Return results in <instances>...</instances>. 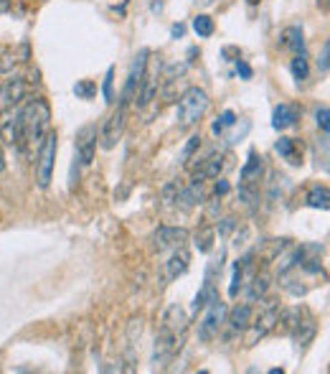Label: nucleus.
<instances>
[{
  "label": "nucleus",
  "mask_w": 330,
  "mask_h": 374,
  "mask_svg": "<svg viewBox=\"0 0 330 374\" xmlns=\"http://www.w3.org/2000/svg\"><path fill=\"white\" fill-rule=\"evenodd\" d=\"M188 331V316L178 303H170L163 316L160 331L155 336V349H153V364L155 369H165L175 359V354L183 349Z\"/></svg>",
  "instance_id": "f257e3e1"
},
{
  "label": "nucleus",
  "mask_w": 330,
  "mask_h": 374,
  "mask_svg": "<svg viewBox=\"0 0 330 374\" xmlns=\"http://www.w3.org/2000/svg\"><path fill=\"white\" fill-rule=\"evenodd\" d=\"M21 123H23V145H41L43 138L51 133V107L46 100H31L21 107Z\"/></svg>",
  "instance_id": "f03ea898"
},
{
  "label": "nucleus",
  "mask_w": 330,
  "mask_h": 374,
  "mask_svg": "<svg viewBox=\"0 0 330 374\" xmlns=\"http://www.w3.org/2000/svg\"><path fill=\"white\" fill-rule=\"evenodd\" d=\"M208 100L206 90H201V87H188V90L181 94V100H178V125L181 127H193L198 125L208 112Z\"/></svg>",
  "instance_id": "7ed1b4c3"
},
{
  "label": "nucleus",
  "mask_w": 330,
  "mask_h": 374,
  "mask_svg": "<svg viewBox=\"0 0 330 374\" xmlns=\"http://www.w3.org/2000/svg\"><path fill=\"white\" fill-rule=\"evenodd\" d=\"M56 133H49L43 138L41 148H38V156H36V183H38V189H49L51 176H54V163H56Z\"/></svg>",
  "instance_id": "20e7f679"
},
{
  "label": "nucleus",
  "mask_w": 330,
  "mask_h": 374,
  "mask_svg": "<svg viewBox=\"0 0 330 374\" xmlns=\"http://www.w3.org/2000/svg\"><path fill=\"white\" fill-rule=\"evenodd\" d=\"M206 308H208L206 316H204V321L198 324V339L204 341V344L214 341L216 336L221 333L223 324H226V313H229V308H226V303H223L221 298L211 300Z\"/></svg>",
  "instance_id": "39448f33"
},
{
  "label": "nucleus",
  "mask_w": 330,
  "mask_h": 374,
  "mask_svg": "<svg viewBox=\"0 0 330 374\" xmlns=\"http://www.w3.org/2000/svg\"><path fill=\"white\" fill-rule=\"evenodd\" d=\"M148 61H150V51L148 49H140L138 54H135V59H132V67H130V74H127V82H124L122 97H120V105L130 107V102L138 97L140 84H142V76H145V69H148Z\"/></svg>",
  "instance_id": "423d86ee"
},
{
  "label": "nucleus",
  "mask_w": 330,
  "mask_h": 374,
  "mask_svg": "<svg viewBox=\"0 0 330 374\" xmlns=\"http://www.w3.org/2000/svg\"><path fill=\"white\" fill-rule=\"evenodd\" d=\"M277 316H280V303H277V300H270L267 308L256 316V321L252 318V324H249L252 331H249L247 346H256L267 333H272L274 329H277Z\"/></svg>",
  "instance_id": "0eeeda50"
},
{
  "label": "nucleus",
  "mask_w": 330,
  "mask_h": 374,
  "mask_svg": "<svg viewBox=\"0 0 330 374\" xmlns=\"http://www.w3.org/2000/svg\"><path fill=\"white\" fill-rule=\"evenodd\" d=\"M124 125H127V107L124 105H120V107L109 115V120L104 123V127H102V138H99V145L104 150H112L117 145V143L122 141L124 135Z\"/></svg>",
  "instance_id": "6e6552de"
},
{
  "label": "nucleus",
  "mask_w": 330,
  "mask_h": 374,
  "mask_svg": "<svg viewBox=\"0 0 330 374\" xmlns=\"http://www.w3.org/2000/svg\"><path fill=\"white\" fill-rule=\"evenodd\" d=\"M74 150H76V160L82 166H89L91 160H94V153H97V125H84L82 130L76 133Z\"/></svg>",
  "instance_id": "1a4fd4ad"
},
{
  "label": "nucleus",
  "mask_w": 330,
  "mask_h": 374,
  "mask_svg": "<svg viewBox=\"0 0 330 374\" xmlns=\"http://www.w3.org/2000/svg\"><path fill=\"white\" fill-rule=\"evenodd\" d=\"M186 242H188V229H183V227H160V229L153 234V247H155L157 252L186 247Z\"/></svg>",
  "instance_id": "9d476101"
},
{
  "label": "nucleus",
  "mask_w": 330,
  "mask_h": 374,
  "mask_svg": "<svg viewBox=\"0 0 330 374\" xmlns=\"http://www.w3.org/2000/svg\"><path fill=\"white\" fill-rule=\"evenodd\" d=\"M315 333H318V321H315V318L305 311V318L300 316V321H297L295 329L289 331V336H292V341H295L297 351H305L307 346L315 341Z\"/></svg>",
  "instance_id": "9b49d317"
},
{
  "label": "nucleus",
  "mask_w": 330,
  "mask_h": 374,
  "mask_svg": "<svg viewBox=\"0 0 330 374\" xmlns=\"http://www.w3.org/2000/svg\"><path fill=\"white\" fill-rule=\"evenodd\" d=\"M188 265H190V252L186 247H178L163 265V283L168 285V283H173V280H178L181 275H186Z\"/></svg>",
  "instance_id": "f8f14e48"
},
{
  "label": "nucleus",
  "mask_w": 330,
  "mask_h": 374,
  "mask_svg": "<svg viewBox=\"0 0 330 374\" xmlns=\"http://www.w3.org/2000/svg\"><path fill=\"white\" fill-rule=\"evenodd\" d=\"M0 135L8 145H23V123L21 110H8V115L0 120Z\"/></svg>",
  "instance_id": "ddd939ff"
},
{
  "label": "nucleus",
  "mask_w": 330,
  "mask_h": 374,
  "mask_svg": "<svg viewBox=\"0 0 330 374\" xmlns=\"http://www.w3.org/2000/svg\"><path fill=\"white\" fill-rule=\"evenodd\" d=\"M157 84H160V64H153L150 67L148 61V69H145V76H142V84H140V92H138V107H148L150 102L155 100L157 94Z\"/></svg>",
  "instance_id": "4468645a"
},
{
  "label": "nucleus",
  "mask_w": 330,
  "mask_h": 374,
  "mask_svg": "<svg viewBox=\"0 0 330 374\" xmlns=\"http://www.w3.org/2000/svg\"><path fill=\"white\" fill-rule=\"evenodd\" d=\"M25 94H28V84L23 79H8L0 87V110H13L25 100Z\"/></svg>",
  "instance_id": "2eb2a0df"
},
{
  "label": "nucleus",
  "mask_w": 330,
  "mask_h": 374,
  "mask_svg": "<svg viewBox=\"0 0 330 374\" xmlns=\"http://www.w3.org/2000/svg\"><path fill=\"white\" fill-rule=\"evenodd\" d=\"M223 156L219 153H211L208 158H204V160H198V166H196V171H193V183H204V181H208V178H219L221 176V171H223Z\"/></svg>",
  "instance_id": "dca6fc26"
},
{
  "label": "nucleus",
  "mask_w": 330,
  "mask_h": 374,
  "mask_svg": "<svg viewBox=\"0 0 330 374\" xmlns=\"http://www.w3.org/2000/svg\"><path fill=\"white\" fill-rule=\"evenodd\" d=\"M252 318H254V311L249 303H241V306H234L226 313V324L231 329V336H236V333H244L252 324Z\"/></svg>",
  "instance_id": "f3484780"
},
{
  "label": "nucleus",
  "mask_w": 330,
  "mask_h": 374,
  "mask_svg": "<svg viewBox=\"0 0 330 374\" xmlns=\"http://www.w3.org/2000/svg\"><path fill=\"white\" fill-rule=\"evenodd\" d=\"M297 120H300V110L295 105H277L272 115V127L274 130H287V127H295Z\"/></svg>",
  "instance_id": "a211bd4d"
},
{
  "label": "nucleus",
  "mask_w": 330,
  "mask_h": 374,
  "mask_svg": "<svg viewBox=\"0 0 330 374\" xmlns=\"http://www.w3.org/2000/svg\"><path fill=\"white\" fill-rule=\"evenodd\" d=\"M274 150L285 160H289L292 166H302V148H300V143L295 138H280V141L274 143Z\"/></svg>",
  "instance_id": "6ab92c4d"
},
{
  "label": "nucleus",
  "mask_w": 330,
  "mask_h": 374,
  "mask_svg": "<svg viewBox=\"0 0 330 374\" xmlns=\"http://www.w3.org/2000/svg\"><path fill=\"white\" fill-rule=\"evenodd\" d=\"M264 171V158L256 156V153H249L247 163L241 168V186H252V183L259 181V176Z\"/></svg>",
  "instance_id": "aec40b11"
},
{
  "label": "nucleus",
  "mask_w": 330,
  "mask_h": 374,
  "mask_svg": "<svg viewBox=\"0 0 330 374\" xmlns=\"http://www.w3.org/2000/svg\"><path fill=\"white\" fill-rule=\"evenodd\" d=\"M175 201H178V207H183L186 211H188V209L204 204L206 196H204V191H201V183H190L188 189H181V191H178Z\"/></svg>",
  "instance_id": "412c9836"
},
{
  "label": "nucleus",
  "mask_w": 330,
  "mask_h": 374,
  "mask_svg": "<svg viewBox=\"0 0 330 374\" xmlns=\"http://www.w3.org/2000/svg\"><path fill=\"white\" fill-rule=\"evenodd\" d=\"M270 273H256L254 278H252V283H249L247 288V298L249 303H256V300H262L264 295H267V291H270Z\"/></svg>",
  "instance_id": "4be33fe9"
},
{
  "label": "nucleus",
  "mask_w": 330,
  "mask_h": 374,
  "mask_svg": "<svg viewBox=\"0 0 330 374\" xmlns=\"http://www.w3.org/2000/svg\"><path fill=\"white\" fill-rule=\"evenodd\" d=\"M282 46L292 49L295 54L305 51V39H302V28H300V25H287V28L282 31Z\"/></svg>",
  "instance_id": "5701e85b"
},
{
  "label": "nucleus",
  "mask_w": 330,
  "mask_h": 374,
  "mask_svg": "<svg viewBox=\"0 0 330 374\" xmlns=\"http://www.w3.org/2000/svg\"><path fill=\"white\" fill-rule=\"evenodd\" d=\"M219 298V291H216V283H208V280H204V288L196 293V298H193V313H198V311H204V308L211 303V300Z\"/></svg>",
  "instance_id": "b1692460"
},
{
  "label": "nucleus",
  "mask_w": 330,
  "mask_h": 374,
  "mask_svg": "<svg viewBox=\"0 0 330 374\" xmlns=\"http://www.w3.org/2000/svg\"><path fill=\"white\" fill-rule=\"evenodd\" d=\"M307 207L328 211V209H330V191H328V186H313V189H310V194H307Z\"/></svg>",
  "instance_id": "393cba45"
},
{
  "label": "nucleus",
  "mask_w": 330,
  "mask_h": 374,
  "mask_svg": "<svg viewBox=\"0 0 330 374\" xmlns=\"http://www.w3.org/2000/svg\"><path fill=\"white\" fill-rule=\"evenodd\" d=\"M292 76H295L297 82H305L307 76H310V64H307V56L305 51H300V54H295V59H292Z\"/></svg>",
  "instance_id": "a878e982"
},
{
  "label": "nucleus",
  "mask_w": 330,
  "mask_h": 374,
  "mask_svg": "<svg viewBox=\"0 0 330 374\" xmlns=\"http://www.w3.org/2000/svg\"><path fill=\"white\" fill-rule=\"evenodd\" d=\"M193 31H196L201 39H208V36H214L216 31V23H214V18L206 16V13H201V16L193 18Z\"/></svg>",
  "instance_id": "bb28decb"
},
{
  "label": "nucleus",
  "mask_w": 330,
  "mask_h": 374,
  "mask_svg": "<svg viewBox=\"0 0 330 374\" xmlns=\"http://www.w3.org/2000/svg\"><path fill=\"white\" fill-rule=\"evenodd\" d=\"M214 227H204V229H198L196 232V247L198 252H211V247H214Z\"/></svg>",
  "instance_id": "cd10ccee"
},
{
  "label": "nucleus",
  "mask_w": 330,
  "mask_h": 374,
  "mask_svg": "<svg viewBox=\"0 0 330 374\" xmlns=\"http://www.w3.org/2000/svg\"><path fill=\"white\" fill-rule=\"evenodd\" d=\"M231 125H236V115H234L231 110H223L221 117H219V120L214 123V133L221 135L223 130H226V127H231Z\"/></svg>",
  "instance_id": "c85d7f7f"
},
{
  "label": "nucleus",
  "mask_w": 330,
  "mask_h": 374,
  "mask_svg": "<svg viewBox=\"0 0 330 374\" xmlns=\"http://www.w3.org/2000/svg\"><path fill=\"white\" fill-rule=\"evenodd\" d=\"M74 94H76V97H82V100H91V97L97 94V84L89 82V79H84V82H76Z\"/></svg>",
  "instance_id": "c756f323"
},
{
  "label": "nucleus",
  "mask_w": 330,
  "mask_h": 374,
  "mask_svg": "<svg viewBox=\"0 0 330 374\" xmlns=\"http://www.w3.org/2000/svg\"><path fill=\"white\" fill-rule=\"evenodd\" d=\"M241 280H244V267H241V262H236V265H234V280H231V288H229L231 298H236V295H239Z\"/></svg>",
  "instance_id": "7c9ffc66"
},
{
  "label": "nucleus",
  "mask_w": 330,
  "mask_h": 374,
  "mask_svg": "<svg viewBox=\"0 0 330 374\" xmlns=\"http://www.w3.org/2000/svg\"><path fill=\"white\" fill-rule=\"evenodd\" d=\"M112 79H115V67H109V69H107V76H104V87H102L104 102H115V92H112Z\"/></svg>",
  "instance_id": "2f4dec72"
},
{
  "label": "nucleus",
  "mask_w": 330,
  "mask_h": 374,
  "mask_svg": "<svg viewBox=\"0 0 330 374\" xmlns=\"http://www.w3.org/2000/svg\"><path fill=\"white\" fill-rule=\"evenodd\" d=\"M198 148H201V135H190L188 143H186V148H183V153H181V160H188Z\"/></svg>",
  "instance_id": "473e14b6"
},
{
  "label": "nucleus",
  "mask_w": 330,
  "mask_h": 374,
  "mask_svg": "<svg viewBox=\"0 0 330 374\" xmlns=\"http://www.w3.org/2000/svg\"><path fill=\"white\" fill-rule=\"evenodd\" d=\"M330 41L322 43V49H320V56H318V69H320V74H328V69H330Z\"/></svg>",
  "instance_id": "72a5a7b5"
},
{
  "label": "nucleus",
  "mask_w": 330,
  "mask_h": 374,
  "mask_svg": "<svg viewBox=\"0 0 330 374\" xmlns=\"http://www.w3.org/2000/svg\"><path fill=\"white\" fill-rule=\"evenodd\" d=\"M328 117H330L328 107H320V110H318V115H315V120H318V127L322 130V135H328Z\"/></svg>",
  "instance_id": "f704fd0d"
},
{
  "label": "nucleus",
  "mask_w": 330,
  "mask_h": 374,
  "mask_svg": "<svg viewBox=\"0 0 330 374\" xmlns=\"http://www.w3.org/2000/svg\"><path fill=\"white\" fill-rule=\"evenodd\" d=\"M234 227H236V219H234V216H226V219H221V225H219V234H231Z\"/></svg>",
  "instance_id": "c9c22d12"
},
{
  "label": "nucleus",
  "mask_w": 330,
  "mask_h": 374,
  "mask_svg": "<svg viewBox=\"0 0 330 374\" xmlns=\"http://www.w3.org/2000/svg\"><path fill=\"white\" fill-rule=\"evenodd\" d=\"M236 69H239V74H241V79H252V67H249L244 59H236Z\"/></svg>",
  "instance_id": "e433bc0d"
},
{
  "label": "nucleus",
  "mask_w": 330,
  "mask_h": 374,
  "mask_svg": "<svg viewBox=\"0 0 330 374\" xmlns=\"http://www.w3.org/2000/svg\"><path fill=\"white\" fill-rule=\"evenodd\" d=\"M170 34H173V39H181V36L186 34V25H183V23L173 25V31H170Z\"/></svg>",
  "instance_id": "4c0bfd02"
},
{
  "label": "nucleus",
  "mask_w": 330,
  "mask_h": 374,
  "mask_svg": "<svg viewBox=\"0 0 330 374\" xmlns=\"http://www.w3.org/2000/svg\"><path fill=\"white\" fill-rule=\"evenodd\" d=\"M229 189H231V186H229L226 181H219V183H216V194H226Z\"/></svg>",
  "instance_id": "58836bf2"
},
{
  "label": "nucleus",
  "mask_w": 330,
  "mask_h": 374,
  "mask_svg": "<svg viewBox=\"0 0 330 374\" xmlns=\"http://www.w3.org/2000/svg\"><path fill=\"white\" fill-rule=\"evenodd\" d=\"M6 171V156H3V148H0V174Z\"/></svg>",
  "instance_id": "ea45409f"
},
{
  "label": "nucleus",
  "mask_w": 330,
  "mask_h": 374,
  "mask_svg": "<svg viewBox=\"0 0 330 374\" xmlns=\"http://www.w3.org/2000/svg\"><path fill=\"white\" fill-rule=\"evenodd\" d=\"M249 6H252V8H254V6H259V3H262V0H247Z\"/></svg>",
  "instance_id": "a19ab883"
},
{
  "label": "nucleus",
  "mask_w": 330,
  "mask_h": 374,
  "mask_svg": "<svg viewBox=\"0 0 330 374\" xmlns=\"http://www.w3.org/2000/svg\"><path fill=\"white\" fill-rule=\"evenodd\" d=\"M204 3H214V0H204Z\"/></svg>",
  "instance_id": "79ce46f5"
}]
</instances>
